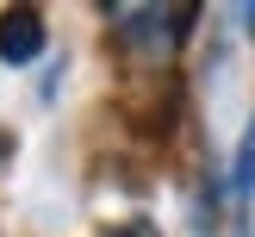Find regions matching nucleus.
Segmentation results:
<instances>
[{
	"instance_id": "obj_2",
	"label": "nucleus",
	"mask_w": 255,
	"mask_h": 237,
	"mask_svg": "<svg viewBox=\"0 0 255 237\" xmlns=\"http://www.w3.org/2000/svg\"><path fill=\"white\" fill-rule=\"evenodd\" d=\"M0 56L6 62H37L44 56V12L37 6H6L0 12Z\"/></svg>"
},
{
	"instance_id": "obj_1",
	"label": "nucleus",
	"mask_w": 255,
	"mask_h": 237,
	"mask_svg": "<svg viewBox=\"0 0 255 237\" xmlns=\"http://www.w3.org/2000/svg\"><path fill=\"white\" fill-rule=\"evenodd\" d=\"M106 19L119 25V37L137 56L162 62V56H174V44H181V31L193 25V12H174V6H112Z\"/></svg>"
},
{
	"instance_id": "obj_6",
	"label": "nucleus",
	"mask_w": 255,
	"mask_h": 237,
	"mask_svg": "<svg viewBox=\"0 0 255 237\" xmlns=\"http://www.w3.org/2000/svg\"><path fill=\"white\" fill-rule=\"evenodd\" d=\"M12 162V131H0V169Z\"/></svg>"
},
{
	"instance_id": "obj_5",
	"label": "nucleus",
	"mask_w": 255,
	"mask_h": 237,
	"mask_svg": "<svg viewBox=\"0 0 255 237\" xmlns=\"http://www.w3.org/2000/svg\"><path fill=\"white\" fill-rule=\"evenodd\" d=\"M218 237H249V219H243V206H237V212H231V225H224V231H218Z\"/></svg>"
},
{
	"instance_id": "obj_4",
	"label": "nucleus",
	"mask_w": 255,
	"mask_h": 237,
	"mask_svg": "<svg viewBox=\"0 0 255 237\" xmlns=\"http://www.w3.org/2000/svg\"><path fill=\"white\" fill-rule=\"evenodd\" d=\"M106 237H162V231L149 219H131V225H119V231H106Z\"/></svg>"
},
{
	"instance_id": "obj_3",
	"label": "nucleus",
	"mask_w": 255,
	"mask_h": 237,
	"mask_svg": "<svg viewBox=\"0 0 255 237\" xmlns=\"http://www.w3.org/2000/svg\"><path fill=\"white\" fill-rule=\"evenodd\" d=\"M231 194H237V200H249V194H255V119H249V131H243V144H237V162H231Z\"/></svg>"
}]
</instances>
